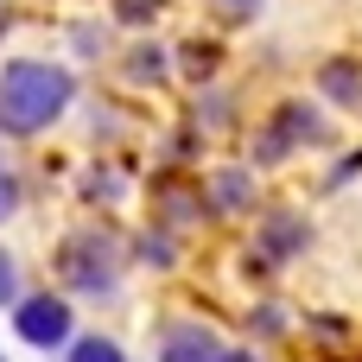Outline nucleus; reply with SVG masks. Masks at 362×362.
<instances>
[{"label": "nucleus", "mask_w": 362, "mask_h": 362, "mask_svg": "<svg viewBox=\"0 0 362 362\" xmlns=\"http://www.w3.org/2000/svg\"><path fill=\"white\" fill-rule=\"evenodd\" d=\"M70 95H76L70 70L38 64V57H13L0 70V127L6 134H38L70 108Z\"/></svg>", "instance_id": "obj_1"}, {"label": "nucleus", "mask_w": 362, "mask_h": 362, "mask_svg": "<svg viewBox=\"0 0 362 362\" xmlns=\"http://www.w3.org/2000/svg\"><path fill=\"white\" fill-rule=\"evenodd\" d=\"M57 274H64V286L70 293H83V299H115L121 293V248L108 242V235H70L64 248H57Z\"/></svg>", "instance_id": "obj_2"}, {"label": "nucleus", "mask_w": 362, "mask_h": 362, "mask_svg": "<svg viewBox=\"0 0 362 362\" xmlns=\"http://www.w3.org/2000/svg\"><path fill=\"white\" fill-rule=\"evenodd\" d=\"M13 325H19V337H25L32 350H51V344H70V305H64L57 293H32V299H19Z\"/></svg>", "instance_id": "obj_3"}, {"label": "nucleus", "mask_w": 362, "mask_h": 362, "mask_svg": "<svg viewBox=\"0 0 362 362\" xmlns=\"http://www.w3.org/2000/svg\"><path fill=\"white\" fill-rule=\"evenodd\" d=\"M325 134V121H318V108H305V102H286L274 121H267V134H261V165H274V159H286L299 140H318Z\"/></svg>", "instance_id": "obj_4"}, {"label": "nucleus", "mask_w": 362, "mask_h": 362, "mask_svg": "<svg viewBox=\"0 0 362 362\" xmlns=\"http://www.w3.org/2000/svg\"><path fill=\"white\" fill-rule=\"evenodd\" d=\"M223 356H229V344H216L204 325H172L159 337V362H223Z\"/></svg>", "instance_id": "obj_5"}, {"label": "nucleus", "mask_w": 362, "mask_h": 362, "mask_svg": "<svg viewBox=\"0 0 362 362\" xmlns=\"http://www.w3.org/2000/svg\"><path fill=\"white\" fill-rule=\"evenodd\" d=\"M261 242H267V255H280V261H286V255H299V248L312 242V229H305L299 216H267Z\"/></svg>", "instance_id": "obj_6"}, {"label": "nucleus", "mask_w": 362, "mask_h": 362, "mask_svg": "<svg viewBox=\"0 0 362 362\" xmlns=\"http://www.w3.org/2000/svg\"><path fill=\"white\" fill-rule=\"evenodd\" d=\"M318 83H325V95H331V102H362V76L350 70V64H325V76H318Z\"/></svg>", "instance_id": "obj_7"}, {"label": "nucleus", "mask_w": 362, "mask_h": 362, "mask_svg": "<svg viewBox=\"0 0 362 362\" xmlns=\"http://www.w3.org/2000/svg\"><path fill=\"white\" fill-rule=\"evenodd\" d=\"M216 204H223V210H242V204H248V172H235V165L216 172Z\"/></svg>", "instance_id": "obj_8"}, {"label": "nucleus", "mask_w": 362, "mask_h": 362, "mask_svg": "<svg viewBox=\"0 0 362 362\" xmlns=\"http://www.w3.org/2000/svg\"><path fill=\"white\" fill-rule=\"evenodd\" d=\"M70 362H121V344H108V337H83V344H70Z\"/></svg>", "instance_id": "obj_9"}, {"label": "nucleus", "mask_w": 362, "mask_h": 362, "mask_svg": "<svg viewBox=\"0 0 362 362\" xmlns=\"http://www.w3.org/2000/svg\"><path fill=\"white\" fill-rule=\"evenodd\" d=\"M115 13H121L127 25H146V19L159 13V0H115Z\"/></svg>", "instance_id": "obj_10"}, {"label": "nucleus", "mask_w": 362, "mask_h": 362, "mask_svg": "<svg viewBox=\"0 0 362 362\" xmlns=\"http://www.w3.org/2000/svg\"><path fill=\"white\" fill-rule=\"evenodd\" d=\"M159 70H165V57H159L153 45H140V51H134V76H159Z\"/></svg>", "instance_id": "obj_11"}, {"label": "nucleus", "mask_w": 362, "mask_h": 362, "mask_svg": "<svg viewBox=\"0 0 362 362\" xmlns=\"http://www.w3.org/2000/svg\"><path fill=\"white\" fill-rule=\"evenodd\" d=\"M216 13H223V19H255L261 0H216Z\"/></svg>", "instance_id": "obj_12"}, {"label": "nucleus", "mask_w": 362, "mask_h": 362, "mask_svg": "<svg viewBox=\"0 0 362 362\" xmlns=\"http://www.w3.org/2000/svg\"><path fill=\"white\" fill-rule=\"evenodd\" d=\"M13 210H19V185H13V178H6V172H0V223H6V216H13Z\"/></svg>", "instance_id": "obj_13"}, {"label": "nucleus", "mask_w": 362, "mask_h": 362, "mask_svg": "<svg viewBox=\"0 0 362 362\" xmlns=\"http://www.w3.org/2000/svg\"><path fill=\"white\" fill-rule=\"evenodd\" d=\"M13 293H19V274H13V261L0 255V299H13Z\"/></svg>", "instance_id": "obj_14"}, {"label": "nucleus", "mask_w": 362, "mask_h": 362, "mask_svg": "<svg viewBox=\"0 0 362 362\" xmlns=\"http://www.w3.org/2000/svg\"><path fill=\"white\" fill-rule=\"evenodd\" d=\"M223 362H255V356H248V350H229V356H223Z\"/></svg>", "instance_id": "obj_15"}, {"label": "nucleus", "mask_w": 362, "mask_h": 362, "mask_svg": "<svg viewBox=\"0 0 362 362\" xmlns=\"http://www.w3.org/2000/svg\"><path fill=\"white\" fill-rule=\"evenodd\" d=\"M0 25H6V0H0Z\"/></svg>", "instance_id": "obj_16"}]
</instances>
